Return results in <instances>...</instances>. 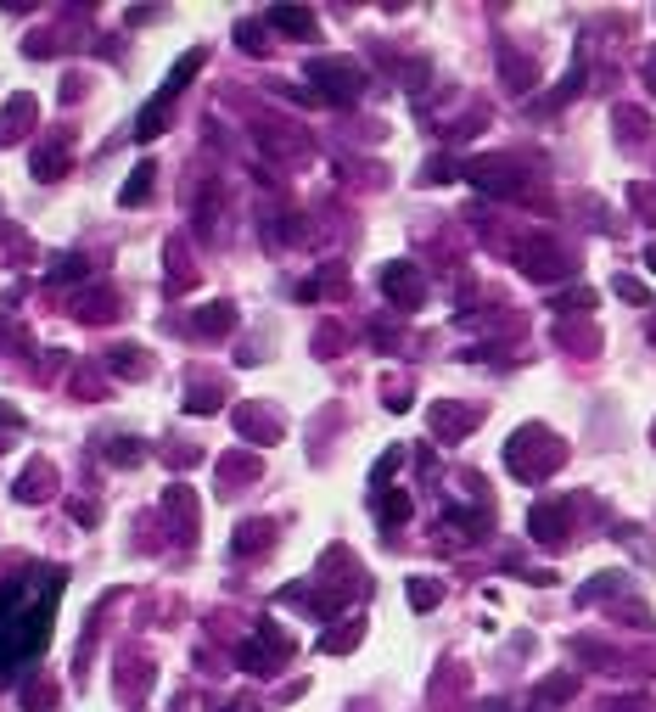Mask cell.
Here are the masks:
<instances>
[{"label": "cell", "instance_id": "obj_1", "mask_svg": "<svg viewBox=\"0 0 656 712\" xmlns=\"http://www.w3.org/2000/svg\"><path fill=\"white\" fill-rule=\"evenodd\" d=\"M561 466H567V443L550 427H539V421L516 427L511 443H505V471H511L516 483H544V477L561 471Z\"/></svg>", "mask_w": 656, "mask_h": 712}, {"label": "cell", "instance_id": "obj_2", "mask_svg": "<svg viewBox=\"0 0 656 712\" xmlns=\"http://www.w3.org/2000/svg\"><path fill=\"white\" fill-rule=\"evenodd\" d=\"M309 85L320 101H337V107H354L365 96V68L354 57H314L309 62Z\"/></svg>", "mask_w": 656, "mask_h": 712}, {"label": "cell", "instance_id": "obj_3", "mask_svg": "<svg viewBox=\"0 0 656 712\" xmlns=\"http://www.w3.org/2000/svg\"><path fill=\"white\" fill-rule=\"evenodd\" d=\"M516 270L528 275V281H539V286H556V281H567L578 264H572V253L561 242H550V236H528V242L516 247Z\"/></svg>", "mask_w": 656, "mask_h": 712}, {"label": "cell", "instance_id": "obj_4", "mask_svg": "<svg viewBox=\"0 0 656 712\" xmlns=\"http://www.w3.org/2000/svg\"><path fill=\"white\" fill-rule=\"evenodd\" d=\"M460 174H466L477 191H488V197H522V191H528V174H522V163H511V157H471Z\"/></svg>", "mask_w": 656, "mask_h": 712}, {"label": "cell", "instance_id": "obj_5", "mask_svg": "<svg viewBox=\"0 0 656 712\" xmlns=\"http://www.w3.org/2000/svg\"><path fill=\"white\" fill-rule=\"evenodd\" d=\"M292 651H298V645H292V634H286V628H275V623H264L253 640L242 645V668L247 673H275L281 662H292Z\"/></svg>", "mask_w": 656, "mask_h": 712}, {"label": "cell", "instance_id": "obj_6", "mask_svg": "<svg viewBox=\"0 0 656 712\" xmlns=\"http://www.w3.org/2000/svg\"><path fill=\"white\" fill-rule=\"evenodd\" d=\"M528 533H533V544H544V550H561L567 533H572V505L567 499H539V505L528 511Z\"/></svg>", "mask_w": 656, "mask_h": 712}, {"label": "cell", "instance_id": "obj_7", "mask_svg": "<svg viewBox=\"0 0 656 712\" xmlns=\"http://www.w3.org/2000/svg\"><path fill=\"white\" fill-rule=\"evenodd\" d=\"M382 292H387V303H399V309H421V303H427V275H421V264L399 258V264L382 270Z\"/></svg>", "mask_w": 656, "mask_h": 712}, {"label": "cell", "instance_id": "obj_8", "mask_svg": "<svg viewBox=\"0 0 656 712\" xmlns=\"http://www.w3.org/2000/svg\"><path fill=\"white\" fill-rule=\"evenodd\" d=\"M427 421H432V432H438L443 443H460L466 432L483 427V410H477V404H460V399H443V404L427 410Z\"/></svg>", "mask_w": 656, "mask_h": 712}, {"label": "cell", "instance_id": "obj_9", "mask_svg": "<svg viewBox=\"0 0 656 712\" xmlns=\"http://www.w3.org/2000/svg\"><path fill=\"white\" fill-rule=\"evenodd\" d=\"M230 421H236V432H242L247 443H281V415L275 410H264V404H236V415H230Z\"/></svg>", "mask_w": 656, "mask_h": 712}, {"label": "cell", "instance_id": "obj_10", "mask_svg": "<svg viewBox=\"0 0 656 712\" xmlns=\"http://www.w3.org/2000/svg\"><path fill=\"white\" fill-rule=\"evenodd\" d=\"M73 320H85V326H107V320H118V292H113V286H85V292L73 298Z\"/></svg>", "mask_w": 656, "mask_h": 712}, {"label": "cell", "instance_id": "obj_11", "mask_svg": "<svg viewBox=\"0 0 656 712\" xmlns=\"http://www.w3.org/2000/svg\"><path fill=\"white\" fill-rule=\"evenodd\" d=\"M163 511H169L174 533H180V544H197V494H191L186 483H174L169 494H163Z\"/></svg>", "mask_w": 656, "mask_h": 712}, {"label": "cell", "instance_id": "obj_12", "mask_svg": "<svg viewBox=\"0 0 656 712\" xmlns=\"http://www.w3.org/2000/svg\"><path fill=\"white\" fill-rule=\"evenodd\" d=\"M500 79L511 96H528L533 85H539V62L522 57V51H511V45H500Z\"/></svg>", "mask_w": 656, "mask_h": 712}, {"label": "cell", "instance_id": "obj_13", "mask_svg": "<svg viewBox=\"0 0 656 712\" xmlns=\"http://www.w3.org/2000/svg\"><path fill=\"white\" fill-rule=\"evenodd\" d=\"M34 118H40V101H34V96H12L6 107H0V146H17Z\"/></svg>", "mask_w": 656, "mask_h": 712}, {"label": "cell", "instance_id": "obj_14", "mask_svg": "<svg viewBox=\"0 0 656 712\" xmlns=\"http://www.w3.org/2000/svg\"><path fill=\"white\" fill-rule=\"evenodd\" d=\"M107 371H113L118 382H146V376H152V359H146V348H135V342H118V348H107Z\"/></svg>", "mask_w": 656, "mask_h": 712}, {"label": "cell", "instance_id": "obj_15", "mask_svg": "<svg viewBox=\"0 0 656 712\" xmlns=\"http://www.w3.org/2000/svg\"><path fill=\"white\" fill-rule=\"evenodd\" d=\"M51 494H57V466H51V460H34V466L17 477V499H23V505H40V499H51Z\"/></svg>", "mask_w": 656, "mask_h": 712}, {"label": "cell", "instance_id": "obj_16", "mask_svg": "<svg viewBox=\"0 0 656 712\" xmlns=\"http://www.w3.org/2000/svg\"><path fill=\"white\" fill-rule=\"evenodd\" d=\"M578 696V673H550V679L533 684V707L550 712V707H567V701Z\"/></svg>", "mask_w": 656, "mask_h": 712}, {"label": "cell", "instance_id": "obj_17", "mask_svg": "<svg viewBox=\"0 0 656 712\" xmlns=\"http://www.w3.org/2000/svg\"><path fill=\"white\" fill-rule=\"evenodd\" d=\"M253 477H264L258 455H219V488L225 494H236V483H253Z\"/></svg>", "mask_w": 656, "mask_h": 712}, {"label": "cell", "instance_id": "obj_18", "mask_svg": "<svg viewBox=\"0 0 656 712\" xmlns=\"http://www.w3.org/2000/svg\"><path fill=\"white\" fill-rule=\"evenodd\" d=\"M191 331H197V337H230V331H236V309H230V303H208V309L191 314Z\"/></svg>", "mask_w": 656, "mask_h": 712}, {"label": "cell", "instance_id": "obj_19", "mask_svg": "<svg viewBox=\"0 0 656 712\" xmlns=\"http://www.w3.org/2000/svg\"><path fill=\"white\" fill-rule=\"evenodd\" d=\"M270 29H281V34H292V40H314V12H298V6H270V17H264Z\"/></svg>", "mask_w": 656, "mask_h": 712}, {"label": "cell", "instance_id": "obj_20", "mask_svg": "<svg viewBox=\"0 0 656 712\" xmlns=\"http://www.w3.org/2000/svg\"><path fill=\"white\" fill-rule=\"evenodd\" d=\"M628 595V572H595L584 589H578V606H595V600H617Z\"/></svg>", "mask_w": 656, "mask_h": 712}, {"label": "cell", "instance_id": "obj_21", "mask_svg": "<svg viewBox=\"0 0 656 712\" xmlns=\"http://www.w3.org/2000/svg\"><path fill=\"white\" fill-rule=\"evenodd\" d=\"M34 174H40V180H62V174H68V141H62V135H51V141L34 152Z\"/></svg>", "mask_w": 656, "mask_h": 712}, {"label": "cell", "instance_id": "obj_22", "mask_svg": "<svg viewBox=\"0 0 656 712\" xmlns=\"http://www.w3.org/2000/svg\"><path fill=\"white\" fill-rule=\"evenodd\" d=\"M270 544H275L270 522H242V527H236V539H230V550H236V556H258V550H270Z\"/></svg>", "mask_w": 656, "mask_h": 712}, {"label": "cell", "instance_id": "obj_23", "mask_svg": "<svg viewBox=\"0 0 656 712\" xmlns=\"http://www.w3.org/2000/svg\"><path fill=\"white\" fill-rule=\"evenodd\" d=\"M343 286H348L343 264H326V270L314 275V281H303V286H298V298H303V303H320L326 292H343Z\"/></svg>", "mask_w": 656, "mask_h": 712}, {"label": "cell", "instance_id": "obj_24", "mask_svg": "<svg viewBox=\"0 0 656 712\" xmlns=\"http://www.w3.org/2000/svg\"><path fill=\"white\" fill-rule=\"evenodd\" d=\"M230 393L219 382H191V393H186V415H219V404H225Z\"/></svg>", "mask_w": 656, "mask_h": 712}, {"label": "cell", "instance_id": "obj_25", "mask_svg": "<svg viewBox=\"0 0 656 712\" xmlns=\"http://www.w3.org/2000/svg\"><path fill=\"white\" fill-rule=\"evenodd\" d=\"M612 124H617V141H628V146L651 135V113H640V107H617Z\"/></svg>", "mask_w": 656, "mask_h": 712}, {"label": "cell", "instance_id": "obj_26", "mask_svg": "<svg viewBox=\"0 0 656 712\" xmlns=\"http://www.w3.org/2000/svg\"><path fill=\"white\" fill-rule=\"evenodd\" d=\"M197 68H202V51H186V57H180V62L169 68V79H163V96L180 101V90H186L191 79H197Z\"/></svg>", "mask_w": 656, "mask_h": 712}, {"label": "cell", "instance_id": "obj_27", "mask_svg": "<svg viewBox=\"0 0 656 712\" xmlns=\"http://www.w3.org/2000/svg\"><path fill=\"white\" fill-rule=\"evenodd\" d=\"M101 455L113 460V466H141V438H124V432H113V438H101Z\"/></svg>", "mask_w": 656, "mask_h": 712}, {"label": "cell", "instance_id": "obj_28", "mask_svg": "<svg viewBox=\"0 0 656 712\" xmlns=\"http://www.w3.org/2000/svg\"><path fill=\"white\" fill-rule=\"evenodd\" d=\"M404 595H410L415 612H432V606L443 600V584H438V578H427V572H415L410 584H404Z\"/></svg>", "mask_w": 656, "mask_h": 712}, {"label": "cell", "instance_id": "obj_29", "mask_svg": "<svg viewBox=\"0 0 656 712\" xmlns=\"http://www.w3.org/2000/svg\"><path fill=\"white\" fill-rule=\"evenodd\" d=\"M359 634H365L359 623H337V628H326V634H320V651L343 656V651H354V645H359Z\"/></svg>", "mask_w": 656, "mask_h": 712}, {"label": "cell", "instance_id": "obj_30", "mask_svg": "<svg viewBox=\"0 0 656 712\" xmlns=\"http://www.w3.org/2000/svg\"><path fill=\"white\" fill-rule=\"evenodd\" d=\"M584 79H589V62H584V51H578V57H572V68H567V79H561V90L544 101V107H561V101H572L578 90H584Z\"/></svg>", "mask_w": 656, "mask_h": 712}, {"label": "cell", "instance_id": "obj_31", "mask_svg": "<svg viewBox=\"0 0 656 712\" xmlns=\"http://www.w3.org/2000/svg\"><path fill=\"white\" fill-rule=\"evenodd\" d=\"M376 516H382V527H404L410 522V494H382L376 499Z\"/></svg>", "mask_w": 656, "mask_h": 712}, {"label": "cell", "instance_id": "obj_32", "mask_svg": "<svg viewBox=\"0 0 656 712\" xmlns=\"http://www.w3.org/2000/svg\"><path fill=\"white\" fill-rule=\"evenodd\" d=\"M550 309L567 314V320H572V314H589V309H595V292H589V286H572V292H561V298L550 303Z\"/></svg>", "mask_w": 656, "mask_h": 712}, {"label": "cell", "instance_id": "obj_33", "mask_svg": "<svg viewBox=\"0 0 656 712\" xmlns=\"http://www.w3.org/2000/svg\"><path fill=\"white\" fill-rule=\"evenodd\" d=\"M146 684H152V662H135V673H124V679H118V696H124V701H141Z\"/></svg>", "mask_w": 656, "mask_h": 712}, {"label": "cell", "instance_id": "obj_34", "mask_svg": "<svg viewBox=\"0 0 656 712\" xmlns=\"http://www.w3.org/2000/svg\"><path fill=\"white\" fill-rule=\"evenodd\" d=\"M628 208H634V214H640L645 225H651V219H656V186H645V180H634V186H628Z\"/></svg>", "mask_w": 656, "mask_h": 712}, {"label": "cell", "instance_id": "obj_35", "mask_svg": "<svg viewBox=\"0 0 656 712\" xmlns=\"http://www.w3.org/2000/svg\"><path fill=\"white\" fill-rule=\"evenodd\" d=\"M572 656H584V662H600V668H617V651L600 640H572Z\"/></svg>", "mask_w": 656, "mask_h": 712}, {"label": "cell", "instance_id": "obj_36", "mask_svg": "<svg viewBox=\"0 0 656 712\" xmlns=\"http://www.w3.org/2000/svg\"><path fill=\"white\" fill-rule=\"evenodd\" d=\"M152 163H141V169H135V180H129V186H124V208H129V202H146V197H152Z\"/></svg>", "mask_w": 656, "mask_h": 712}, {"label": "cell", "instance_id": "obj_37", "mask_svg": "<svg viewBox=\"0 0 656 712\" xmlns=\"http://www.w3.org/2000/svg\"><path fill=\"white\" fill-rule=\"evenodd\" d=\"M556 337L567 342V348H589V354L600 348V331H595V326H561Z\"/></svg>", "mask_w": 656, "mask_h": 712}, {"label": "cell", "instance_id": "obj_38", "mask_svg": "<svg viewBox=\"0 0 656 712\" xmlns=\"http://www.w3.org/2000/svg\"><path fill=\"white\" fill-rule=\"evenodd\" d=\"M79 275H90V264L79 253H62L57 264H51V281H79Z\"/></svg>", "mask_w": 656, "mask_h": 712}, {"label": "cell", "instance_id": "obj_39", "mask_svg": "<svg viewBox=\"0 0 656 712\" xmlns=\"http://www.w3.org/2000/svg\"><path fill=\"white\" fill-rule=\"evenodd\" d=\"M455 157H432L427 169H421V180H427V186H449V180H455Z\"/></svg>", "mask_w": 656, "mask_h": 712}, {"label": "cell", "instance_id": "obj_40", "mask_svg": "<svg viewBox=\"0 0 656 712\" xmlns=\"http://www.w3.org/2000/svg\"><path fill=\"white\" fill-rule=\"evenodd\" d=\"M399 466H404V449H387V455L371 466V488H382V483H387V477H393Z\"/></svg>", "mask_w": 656, "mask_h": 712}, {"label": "cell", "instance_id": "obj_41", "mask_svg": "<svg viewBox=\"0 0 656 712\" xmlns=\"http://www.w3.org/2000/svg\"><path fill=\"white\" fill-rule=\"evenodd\" d=\"M617 298H628V303H640V309H645V303H651V286L634 281V275H617Z\"/></svg>", "mask_w": 656, "mask_h": 712}, {"label": "cell", "instance_id": "obj_42", "mask_svg": "<svg viewBox=\"0 0 656 712\" xmlns=\"http://www.w3.org/2000/svg\"><path fill=\"white\" fill-rule=\"evenodd\" d=\"M314 348H320V359H337V348H343V331H337V326H320Z\"/></svg>", "mask_w": 656, "mask_h": 712}, {"label": "cell", "instance_id": "obj_43", "mask_svg": "<svg viewBox=\"0 0 656 712\" xmlns=\"http://www.w3.org/2000/svg\"><path fill=\"white\" fill-rule=\"evenodd\" d=\"M236 40H242V51H247V57H258V51L270 45V40H258V23H242V29H236Z\"/></svg>", "mask_w": 656, "mask_h": 712}, {"label": "cell", "instance_id": "obj_44", "mask_svg": "<svg viewBox=\"0 0 656 712\" xmlns=\"http://www.w3.org/2000/svg\"><path fill=\"white\" fill-rule=\"evenodd\" d=\"M606 712H656L645 696H617V701H606Z\"/></svg>", "mask_w": 656, "mask_h": 712}, {"label": "cell", "instance_id": "obj_45", "mask_svg": "<svg viewBox=\"0 0 656 712\" xmlns=\"http://www.w3.org/2000/svg\"><path fill=\"white\" fill-rule=\"evenodd\" d=\"M23 701H29V707H51V701H57V690H51V684H29V690H23Z\"/></svg>", "mask_w": 656, "mask_h": 712}, {"label": "cell", "instance_id": "obj_46", "mask_svg": "<svg viewBox=\"0 0 656 712\" xmlns=\"http://www.w3.org/2000/svg\"><path fill=\"white\" fill-rule=\"evenodd\" d=\"M197 460H202V449H191V443H180V449H169V466H180V471H186V466H197Z\"/></svg>", "mask_w": 656, "mask_h": 712}, {"label": "cell", "instance_id": "obj_47", "mask_svg": "<svg viewBox=\"0 0 656 712\" xmlns=\"http://www.w3.org/2000/svg\"><path fill=\"white\" fill-rule=\"evenodd\" d=\"M73 516H79V522H96L101 505H96V499H73Z\"/></svg>", "mask_w": 656, "mask_h": 712}, {"label": "cell", "instance_id": "obj_48", "mask_svg": "<svg viewBox=\"0 0 656 712\" xmlns=\"http://www.w3.org/2000/svg\"><path fill=\"white\" fill-rule=\"evenodd\" d=\"M640 73H645V85H651V96H656V51H645V62H640Z\"/></svg>", "mask_w": 656, "mask_h": 712}, {"label": "cell", "instance_id": "obj_49", "mask_svg": "<svg viewBox=\"0 0 656 712\" xmlns=\"http://www.w3.org/2000/svg\"><path fill=\"white\" fill-rule=\"evenodd\" d=\"M0 427H23V410H12V404H0Z\"/></svg>", "mask_w": 656, "mask_h": 712}, {"label": "cell", "instance_id": "obj_50", "mask_svg": "<svg viewBox=\"0 0 656 712\" xmlns=\"http://www.w3.org/2000/svg\"><path fill=\"white\" fill-rule=\"evenodd\" d=\"M645 270H651V275H656V242H651V247H645Z\"/></svg>", "mask_w": 656, "mask_h": 712}, {"label": "cell", "instance_id": "obj_51", "mask_svg": "<svg viewBox=\"0 0 656 712\" xmlns=\"http://www.w3.org/2000/svg\"><path fill=\"white\" fill-rule=\"evenodd\" d=\"M651 342H656V314H651Z\"/></svg>", "mask_w": 656, "mask_h": 712}]
</instances>
